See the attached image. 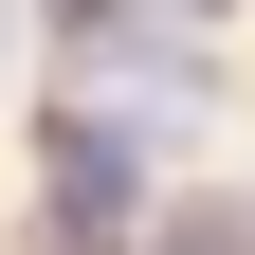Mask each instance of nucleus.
<instances>
[{"instance_id":"obj_4","label":"nucleus","mask_w":255,"mask_h":255,"mask_svg":"<svg viewBox=\"0 0 255 255\" xmlns=\"http://www.w3.org/2000/svg\"><path fill=\"white\" fill-rule=\"evenodd\" d=\"M201 18H219V0H201Z\"/></svg>"},{"instance_id":"obj_3","label":"nucleus","mask_w":255,"mask_h":255,"mask_svg":"<svg viewBox=\"0 0 255 255\" xmlns=\"http://www.w3.org/2000/svg\"><path fill=\"white\" fill-rule=\"evenodd\" d=\"M55 18H110V0H55Z\"/></svg>"},{"instance_id":"obj_1","label":"nucleus","mask_w":255,"mask_h":255,"mask_svg":"<svg viewBox=\"0 0 255 255\" xmlns=\"http://www.w3.org/2000/svg\"><path fill=\"white\" fill-rule=\"evenodd\" d=\"M37 164H55V219H73V237H110V219H128V128H110V110H55Z\"/></svg>"},{"instance_id":"obj_2","label":"nucleus","mask_w":255,"mask_h":255,"mask_svg":"<svg viewBox=\"0 0 255 255\" xmlns=\"http://www.w3.org/2000/svg\"><path fill=\"white\" fill-rule=\"evenodd\" d=\"M146 255H255V219H219V201L201 219H146Z\"/></svg>"}]
</instances>
